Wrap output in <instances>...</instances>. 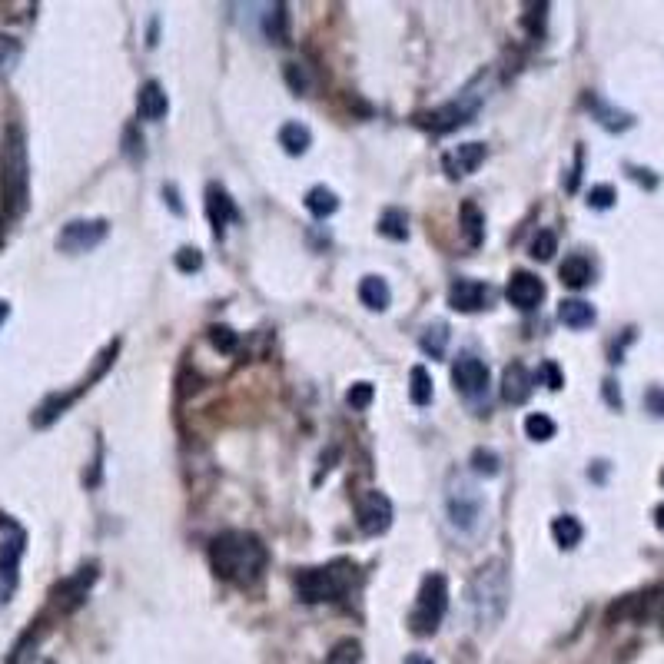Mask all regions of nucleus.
Segmentation results:
<instances>
[{"mask_svg": "<svg viewBox=\"0 0 664 664\" xmlns=\"http://www.w3.org/2000/svg\"><path fill=\"white\" fill-rule=\"evenodd\" d=\"M266 562H269L266 545L259 542L253 532L230 528V532H220L210 542L213 572L223 581H230V585H240V588L256 585L266 572Z\"/></svg>", "mask_w": 664, "mask_h": 664, "instance_id": "f257e3e1", "label": "nucleus"}, {"mask_svg": "<svg viewBox=\"0 0 664 664\" xmlns=\"http://www.w3.org/2000/svg\"><path fill=\"white\" fill-rule=\"evenodd\" d=\"M30 173H27V143L20 127H10L0 143V220L14 223L27 210Z\"/></svg>", "mask_w": 664, "mask_h": 664, "instance_id": "f03ea898", "label": "nucleus"}, {"mask_svg": "<svg viewBox=\"0 0 664 664\" xmlns=\"http://www.w3.org/2000/svg\"><path fill=\"white\" fill-rule=\"evenodd\" d=\"M508 598H512V585H508V572L502 558L485 562L479 572L472 575L469 585V608L479 628H495L505 618Z\"/></svg>", "mask_w": 664, "mask_h": 664, "instance_id": "7ed1b4c3", "label": "nucleus"}, {"mask_svg": "<svg viewBox=\"0 0 664 664\" xmlns=\"http://www.w3.org/2000/svg\"><path fill=\"white\" fill-rule=\"evenodd\" d=\"M352 572L356 565L339 558V562L319 565V568H299L296 572V595L306 605H319V601H339L352 588Z\"/></svg>", "mask_w": 664, "mask_h": 664, "instance_id": "20e7f679", "label": "nucleus"}, {"mask_svg": "<svg viewBox=\"0 0 664 664\" xmlns=\"http://www.w3.org/2000/svg\"><path fill=\"white\" fill-rule=\"evenodd\" d=\"M445 611H449V578L442 572H432L422 578L419 585V598H415V608L409 615V628L412 635H435L445 618Z\"/></svg>", "mask_w": 664, "mask_h": 664, "instance_id": "39448f33", "label": "nucleus"}, {"mask_svg": "<svg viewBox=\"0 0 664 664\" xmlns=\"http://www.w3.org/2000/svg\"><path fill=\"white\" fill-rule=\"evenodd\" d=\"M24 552H27V528L17 518L0 515V608L14 598Z\"/></svg>", "mask_w": 664, "mask_h": 664, "instance_id": "423d86ee", "label": "nucleus"}, {"mask_svg": "<svg viewBox=\"0 0 664 664\" xmlns=\"http://www.w3.org/2000/svg\"><path fill=\"white\" fill-rule=\"evenodd\" d=\"M117 349H120V342H110L107 349L100 352L97 356V366L90 369V376L80 382L77 389H70V392H57V396H47L44 402H40V406L34 409V415H30V422H34V429H47L50 422H57L60 415H64L70 406H74V402L83 396V392H87L93 382H97L103 372H107L110 366H113V359H117Z\"/></svg>", "mask_w": 664, "mask_h": 664, "instance_id": "0eeeda50", "label": "nucleus"}, {"mask_svg": "<svg viewBox=\"0 0 664 664\" xmlns=\"http://www.w3.org/2000/svg\"><path fill=\"white\" fill-rule=\"evenodd\" d=\"M445 508H449V522L459 528V532H475L485 512V498L475 489L472 479H465L462 472H452L449 492H445Z\"/></svg>", "mask_w": 664, "mask_h": 664, "instance_id": "6e6552de", "label": "nucleus"}, {"mask_svg": "<svg viewBox=\"0 0 664 664\" xmlns=\"http://www.w3.org/2000/svg\"><path fill=\"white\" fill-rule=\"evenodd\" d=\"M479 107H482V93L465 90L455 100L442 103V107L422 113L419 123H422L425 130H432V133H452V130L465 127V123H472V117L479 113Z\"/></svg>", "mask_w": 664, "mask_h": 664, "instance_id": "1a4fd4ad", "label": "nucleus"}, {"mask_svg": "<svg viewBox=\"0 0 664 664\" xmlns=\"http://www.w3.org/2000/svg\"><path fill=\"white\" fill-rule=\"evenodd\" d=\"M107 233H110L107 220H74V223H67L64 230H60L57 249L60 253H70V256L90 253L93 246H100L103 240H107Z\"/></svg>", "mask_w": 664, "mask_h": 664, "instance_id": "9d476101", "label": "nucleus"}, {"mask_svg": "<svg viewBox=\"0 0 664 664\" xmlns=\"http://www.w3.org/2000/svg\"><path fill=\"white\" fill-rule=\"evenodd\" d=\"M452 382L465 399H479V396H485V389H489V366H485L479 356L465 352V356L455 359Z\"/></svg>", "mask_w": 664, "mask_h": 664, "instance_id": "9b49d317", "label": "nucleus"}, {"mask_svg": "<svg viewBox=\"0 0 664 664\" xmlns=\"http://www.w3.org/2000/svg\"><path fill=\"white\" fill-rule=\"evenodd\" d=\"M356 522H359V528H362V535H382V532H389V525H392V502H389V495H382V492L362 495V498H359Z\"/></svg>", "mask_w": 664, "mask_h": 664, "instance_id": "f8f14e48", "label": "nucleus"}, {"mask_svg": "<svg viewBox=\"0 0 664 664\" xmlns=\"http://www.w3.org/2000/svg\"><path fill=\"white\" fill-rule=\"evenodd\" d=\"M206 216H210V226H213L216 240H223V233H226V226H230V223L243 220L240 210H236V203H233V196L226 193V186H220V183L206 186Z\"/></svg>", "mask_w": 664, "mask_h": 664, "instance_id": "ddd939ff", "label": "nucleus"}, {"mask_svg": "<svg viewBox=\"0 0 664 664\" xmlns=\"http://www.w3.org/2000/svg\"><path fill=\"white\" fill-rule=\"evenodd\" d=\"M93 581H97V565H83L77 575H70L67 581H60L50 598H54V605L67 615V611H74V608L83 605V598H87V591H90Z\"/></svg>", "mask_w": 664, "mask_h": 664, "instance_id": "4468645a", "label": "nucleus"}, {"mask_svg": "<svg viewBox=\"0 0 664 664\" xmlns=\"http://www.w3.org/2000/svg\"><path fill=\"white\" fill-rule=\"evenodd\" d=\"M505 296H508V303H512L515 309L528 313V309H535L545 299V283L535 273H525V269H518V273L508 276Z\"/></svg>", "mask_w": 664, "mask_h": 664, "instance_id": "2eb2a0df", "label": "nucleus"}, {"mask_svg": "<svg viewBox=\"0 0 664 664\" xmlns=\"http://www.w3.org/2000/svg\"><path fill=\"white\" fill-rule=\"evenodd\" d=\"M489 286L479 283V279H459V283L449 286V306L455 313H479V309L489 306Z\"/></svg>", "mask_w": 664, "mask_h": 664, "instance_id": "dca6fc26", "label": "nucleus"}, {"mask_svg": "<svg viewBox=\"0 0 664 664\" xmlns=\"http://www.w3.org/2000/svg\"><path fill=\"white\" fill-rule=\"evenodd\" d=\"M485 157H489L485 143H459V147L449 150L442 157V166H445V173H449L452 180H459V176H469V173L479 170V166L485 163Z\"/></svg>", "mask_w": 664, "mask_h": 664, "instance_id": "f3484780", "label": "nucleus"}, {"mask_svg": "<svg viewBox=\"0 0 664 664\" xmlns=\"http://www.w3.org/2000/svg\"><path fill=\"white\" fill-rule=\"evenodd\" d=\"M532 386H535L532 372H528L522 362H512L502 376V399L512 402V406H522V402H528V396H532Z\"/></svg>", "mask_w": 664, "mask_h": 664, "instance_id": "a211bd4d", "label": "nucleus"}, {"mask_svg": "<svg viewBox=\"0 0 664 664\" xmlns=\"http://www.w3.org/2000/svg\"><path fill=\"white\" fill-rule=\"evenodd\" d=\"M166 110H170V100H166V90L157 80H147L137 93V113L143 120H163Z\"/></svg>", "mask_w": 664, "mask_h": 664, "instance_id": "6ab92c4d", "label": "nucleus"}, {"mask_svg": "<svg viewBox=\"0 0 664 664\" xmlns=\"http://www.w3.org/2000/svg\"><path fill=\"white\" fill-rule=\"evenodd\" d=\"M585 103H588V110L595 113V120L601 123V127H605V130H611V133H621V130H628L631 123H635V117H631V113L618 110V107H611L608 100L595 97V93H588V97H585Z\"/></svg>", "mask_w": 664, "mask_h": 664, "instance_id": "aec40b11", "label": "nucleus"}, {"mask_svg": "<svg viewBox=\"0 0 664 664\" xmlns=\"http://www.w3.org/2000/svg\"><path fill=\"white\" fill-rule=\"evenodd\" d=\"M558 276H562V283L568 289H585L595 279V266H591V259L585 253H575L558 266Z\"/></svg>", "mask_w": 664, "mask_h": 664, "instance_id": "412c9836", "label": "nucleus"}, {"mask_svg": "<svg viewBox=\"0 0 664 664\" xmlns=\"http://www.w3.org/2000/svg\"><path fill=\"white\" fill-rule=\"evenodd\" d=\"M459 226H462L465 246H469V249H479V246L485 243V216H482V210H479V206H475L472 200L462 203Z\"/></svg>", "mask_w": 664, "mask_h": 664, "instance_id": "4be33fe9", "label": "nucleus"}, {"mask_svg": "<svg viewBox=\"0 0 664 664\" xmlns=\"http://www.w3.org/2000/svg\"><path fill=\"white\" fill-rule=\"evenodd\" d=\"M359 299H362V306L372 309V313H382V309H389V303H392V289L382 276H366L359 283Z\"/></svg>", "mask_w": 664, "mask_h": 664, "instance_id": "5701e85b", "label": "nucleus"}, {"mask_svg": "<svg viewBox=\"0 0 664 664\" xmlns=\"http://www.w3.org/2000/svg\"><path fill=\"white\" fill-rule=\"evenodd\" d=\"M558 319L568 326V329H588L595 326V309L585 299H565L562 306H558Z\"/></svg>", "mask_w": 664, "mask_h": 664, "instance_id": "b1692460", "label": "nucleus"}, {"mask_svg": "<svg viewBox=\"0 0 664 664\" xmlns=\"http://www.w3.org/2000/svg\"><path fill=\"white\" fill-rule=\"evenodd\" d=\"M309 143H313V133L303 123H286L283 130H279V147H283L289 157H303L309 150Z\"/></svg>", "mask_w": 664, "mask_h": 664, "instance_id": "393cba45", "label": "nucleus"}, {"mask_svg": "<svg viewBox=\"0 0 664 664\" xmlns=\"http://www.w3.org/2000/svg\"><path fill=\"white\" fill-rule=\"evenodd\" d=\"M379 233L386 236V240H392V243L409 240V216H406V210H399V206H389V210L379 216Z\"/></svg>", "mask_w": 664, "mask_h": 664, "instance_id": "a878e982", "label": "nucleus"}, {"mask_svg": "<svg viewBox=\"0 0 664 664\" xmlns=\"http://www.w3.org/2000/svg\"><path fill=\"white\" fill-rule=\"evenodd\" d=\"M306 210L316 216V220H326L339 210V196L329 190V186H313V190L306 193Z\"/></svg>", "mask_w": 664, "mask_h": 664, "instance_id": "bb28decb", "label": "nucleus"}, {"mask_svg": "<svg viewBox=\"0 0 664 664\" xmlns=\"http://www.w3.org/2000/svg\"><path fill=\"white\" fill-rule=\"evenodd\" d=\"M419 346H422L425 356L442 359V356H445V346H449V326H445V323H432V326H425L422 339H419Z\"/></svg>", "mask_w": 664, "mask_h": 664, "instance_id": "cd10ccee", "label": "nucleus"}, {"mask_svg": "<svg viewBox=\"0 0 664 664\" xmlns=\"http://www.w3.org/2000/svg\"><path fill=\"white\" fill-rule=\"evenodd\" d=\"M552 535L562 548H575L581 542V535H585V528H581L575 515H558L552 522Z\"/></svg>", "mask_w": 664, "mask_h": 664, "instance_id": "c85d7f7f", "label": "nucleus"}, {"mask_svg": "<svg viewBox=\"0 0 664 664\" xmlns=\"http://www.w3.org/2000/svg\"><path fill=\"white\" fill-rule=\"evenodd\" d=\"M20 57H24V44L10 34H0V80H7L17 70Z\"/></svg>", "mask_w": 664, "mask_h": 664, "instance_id": "c756f323", "label": "nucleus"}, {"mask_svg": "<svg viewBox=\"0 0 664 664\" xmlns=\"http://www.w3.org/2000/svg\"><path fill=\"white\" fill-rule=\"evenodd\" d=\"M409 399L415 406H429L432 402V376L425 366H412L409 372Z\"/></svg>", "mask_w": 664, "mask_h": 664, "instance_id": "7c9ffc66", "label": "nucleus"}, {"mask_svg": "<svg viewBox=\"0 0 664 664\" xmlns=\"http://www.w3.org/2000/svg\"><path fill=\"white\" fill-rule=\"evenodd\" d=\"M525 432H528V439L548 442V439H555L558 425H555V419H548L545 412H532V415H528V419H525Z\"/></svg>", "mask_w": 664, "mask_h": 664, "instance_id": "2f4dec72", "label": "nucleus"}, {"mask_svg": "<svg viewBox=\"0 0 664 664\" xmlns=\"http://www.w3.org/2000/svg\"><path fill=\"white\" fill-rule=\"evenodd\" d=\"M263 30H266V37H269V40H276V44H283V40H286V7H283V4L269 7Z\"/></svg>", "mask_w": 664, "mask_h": 664, "instance_id": "473e14b6", "label": "nucleus"}, {"mask_svg": "<svg viewBox=\"0 0 664 664\" xmlns=\"http://www.w3.org/2000/svg\"><path fill=\"white\" fill-rule=\"evenodd\" d=\"M326 664H362V648H359V641H339L336 651H332Z\"/></svg>", "mask_w": 664, "mask_h": 664, "instance_id": "72a5a7b5", "label": "nucleus"}, {"mask_svg": "<svg viewBox=\"0 0 664 664\" xmlns=\"http://www.w3.org/2000/svg\"><path fill=\"white\" fill-rule=\"evenodd\" d=\"M615 186L611 183H601V186H591L588 190V206L591 210H611L615 206Z\"/></svg>", "mask_w": 664, "mask_h": 664, "instance_id": "f704fd0d", "label": "nucleus"}, {"mask_svg": "<svg viewBox=\"0 0 664 664\" xmlns=\"http://www.w3.org/2000/svg\"><path fill=\"white\" fill-rule=\"evenodd\" d=\"M210 342L220 352H236L240 349V336L230 326H210Z\"/></svg>", "mask_w": 664, "mask_h": 664, "instance_id": "c9c22d12", "label": "nucleus"}, {"mask_svg": "<svg viewBox=\"0 0 664 664\" xmlns=\"http://www.w3.org/2000/svg\"><path fill=\"white\" fill-rule=\"evenodd\" d=\"M555 249H558V240H555V233L552 230H538L535 233V240H532V256L535 259H552L555 256Z\"/></svg>", "mask_w": 664, "mask_h": 664, "instance_id": "e433bc0d", "label": "nucleus"}, {"mask_svg": "<svg viewBox=\"0 0 664 664\" xmlns=\"http://www.w3.org/2000/svg\"><path fill=\"white\" fill-rule=\"evenodd\" d=\"M472 465H475V472L479 475H498V465H502V459H498V455L492 452V449H475L472 452Z\"/></svg>", "mask_w": 664, "mask_h": 664, "instance_id": "4c0bfd02", "label": "nucleus"}, {"mask_svg": "<svg viewBox=\"0 0 664 664\" xmlns=\"http://www.w3.org/2000/svg\"><path fill=\"white\" fill-rule=\"evenodd\" d=\"M372 396H376V389H372L369 382H356V386L346 392V402L352 409H369Z\"/></svg>", "mask_w": 664, "mask_h": 664, "instance_id": "58836bf2", "label": "nucleus"}, {"mask_svg": "<svg viewBox=\"0 0 664 664\" xmlns=\"http://www.w3.org/2000/svg\"><path fill=\"white\" fill-rule=\"evenodd\" d=\"M176 266H180L183 273H196V269L203 266V256H200V249H193V246H183L180 253H176Z\"/></svg>", "mask_w": 664, "mask_h": 664, "instance_id": "ea45409f", "label": "nucleus"}, {"mask_svg": "<svg viewBox=\"0 0 664 664\" xmlns=\"http://www.w3.org/2000/svg\"><path fill=\"white\" fill-rule=\"evenodd\" d=\"M123 143H127V157L130 160H143V137H137V127H127V133H123Z\"/></svg>", "mask_w": 664, "mask_h": 664, "instance_id": "a19ab883", "label": "nucleus"}, {"mask_svg": "<svg viewBox=\"0 0 664 664\" xmlns=\"http://www.w3.org/2000/svg\"><path fill=\"white\" fill-rule=\"evenodd\" d=\"M542 376H545V382H548V389H562V386H565V379H562V372H558L555 362H545Z\"/></svg>", "mask_w": 664, "mask_h": 664, "instance_id": "79ce46f5", "label": "nucleus"}, {"mask_svg": "<svg viewBox=\"0 0 664 664\" xmlns=\"http://www.w3.org/2000/svg\"><path fill=\"white\" fill-rule=\"evenodd\" d=\"M163 196H166V203H170V210H173L176 216L186 213L183 203H180V193H176V186H163Z\"/></svg>", "mask_w": 664, "mask_h": 664, "instance_id": "37998d69", "label": "nucleus"}, {"mask_svg": "<svg viewBox=\"0 0 664 664\" xmlns=\"http://www.w3.org/2000/svg\"><path fill=\"white\" fill-rule=\"evenodd\" d=\"M406 664H435V661H432V658H425V655H409Z\"/></svg>", "mask_w": 664, "mask_h": 664, "instance_id": "c03bdc74", "label": "nucleus"}, {"mask_svg": "<svg viewBox=\"0 0 664 664\" xmlns=\"http://www.w3.org/2000/svg\"><path fill=\"white\" fill-rule=\"evenodd\" d=\"M655 522H658V528H661V532H664V502H661V505L655 508Z\"/></svg>", "mask_w": 664, "mask_h": 664, "instance_id": "a18cd8bd", "label": "nucleus"}, {"mask_svg": "<svg viewBox=\"0 0 664 664\" xmlns=\"http://www.w3.org/2000/svg\"><path fill=\"white\" fill-rule=\"evenodd\" d=\"M7 316H10V306L4 303V299H0V326L7 323Z\"/></svg>", "mask_w": 664, "mask_h": 664, "instance_id": "49530a36", "label": "nucleus"}]
</instances>
